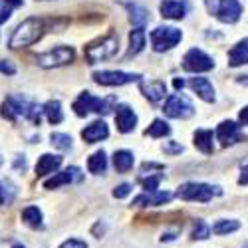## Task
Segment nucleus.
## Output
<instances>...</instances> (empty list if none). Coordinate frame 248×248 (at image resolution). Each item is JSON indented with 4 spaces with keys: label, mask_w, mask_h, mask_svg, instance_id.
<instances>
[{
    "label": "nucleus",
    "mask_w": 248,
    "mask_h": 248,
    "mask_svg": "<svg viewBox=\"0 0 248 248\" xmlns=\"http://www.w3.org/2000/svg\"><path fill=\"white\" fill-rule=\"evenodd\" d=\"M159 8L163 18H171V20H181L189 12V4L185 0H163Z\"/></svg>",
    "instance_id": "nucleus-14"
},
{
    "label": "nucleus",
    "mask_w": 248,
    "mask_h": 248,
    "mask_svg": "<svg viewBox=\"0 0 248 248\" xmlns=\"http://www.w3.org/2000/svg\"><path fill=\"white\" fill-rule=\"evenodd\" d=\"M238 185H248V165L242 167V173L238 177Z\"/></svg>",
    "instance_id": "nucleus-40"
},
{
    "label": "nucleus",
    "mask_w": 248,
    "mask_h": 248,
    "mask_svg": "<svg viewBox=\"0 0 248 248\" xmlns=\"http://www.w3.org/2000/svg\"><path fill=\"white\" fill-rule=\"evenodd\" d=\"M209 236H211L209 224H204L202 220H197L195 231H193V238H195V240H204V238H209Z\"/></svg>",
    "instance_id": "nucleus-34"
},
{
    "label": "nucleus",
    "mask_w": 248,
    "mask_h": 248,
    "mask_svg": "<svg viewBox=\"0 0 248 248\" xmlns=\"http://www.w3.org/2000/svg\"><path fill=\"white\" fill-rule=\"evenodd\" d=\"M60 248H88V244H86L84 240H78V238H70V240H66L64 244H62Z\"/></svg>",
    "instance_id": "nucleus-36"
},
{
    "label": "nucleus",
    "mask_w": 248,
    "mask_h": 248,
    "mask_svg": "<svg viewBox=\"0 0 248 248\" xmlns=\"http://www.w3.org/2000/svg\"><path fill=\"white\" fill-rule=\"evenodd\" d=\"M215 68V62L209 54H204L199 48H191L183 58V70L185 72H193V74H201V72H209Z\"/></svg>",
    "instance_id": "nucleus-9"
},
{
    "label": "nucleus",
    "mask_w": 248,
    "mask_h": 248,
    "mask_svg": "<svg viewBox=\"0 0 248 248\" xmlns=\"http://www.w3.org/2000/svg\"><path fill=\"white\" fill-rule=\"evenodd\" d=\"M133 163H135V157H133L131 151L121 149V151H115L113 153V167L119 173H127L133 167Z\"/></svg>",
    "instance_id": "nucleus-22"
},
{
    "label": "nucleus",
    "mask_w": 248,
    "mask_h": 248,
    "mask_svg": "<svg viewBox=\"0 0 248 248\" xmlns=\"http://www.w3.org/2000/svg\"><path fill=\"white\" fill-rule=\"evenodd\" d=\"M206 8L224 24H234L242 16V6L238 0H206Z\"/></svg>",
    "instance_id": "nucleus-4"
},
{
    "label": "nucleus",
    "mask_w": 248,
    "mask_h": 248,
    "mask_svg": "<svg viewBox=\"0 0 248 248\" xmlns=\"http://www.w3.org/2000/svg\"><path fill=\"white\" fill-rule=\"evenodd\" d=\"M81 179H84V175H81V171H79L78 167H68L66 171H62V173H58L56 177L48 179V181L44 183V187H46V189H58L60 185H68V183H79Z\"/></svg>",
    "instance_id": "nucleus-15"
},
{
    "label": "nucleus",
    "mask_w": 248,
    "mask_h": 248,
    "mask_svg": "<svg viewBox=\"0 0 248 248\" xmlns=\"http://www.w3.org/2000/svg\"><path fill=\"white\" fill-rule=\"evenodd\" d=\"M18 115L30 119L34 125H40V109L34 101L22 97V95H10L2 103V117L14 121Z\"/></svg>",
    "instance_id": "nucleus-1"
},
{
    "label": "nucleus",
    "mask_w": 248,
    "mask_h": 248,
    "mask_svg": "<svg viewBox=\"0 0 248 248\" xmlns=\"http://www.w3.org/2000/svg\"><path fill=\"white\" fill-rule=\"evenodd\" d=\"M88 169H90V173H93V175L106 173V169H108V157H106V153H103V151H95V153L88 159Z\"/></svg>",
    "instance_id": "nucleus-27"
},
{
    "label": "nucleus",
    "mask_w": 248,
    "mask_h": 248,
    "mask_svg": "<svg viewBox=\"0 0 248 248\" xmlns=\"http://www.w3.org/2000/svg\"><path fill=\"white\" fill-rule=\"evenodd\" d=\"M4 4H10V6H22V0H2Z\"/></svg>",
    "instance_id": "nucleus-42"
},
{
    "label": "nucleus",
    "mask_w": 248,
    "mask_h": 248,
    "mask_svg": "<svg viewBox=\"0 0 248 248\" xmlns=\"http://www.w3.org/2000/svg\"><path fill=\"white\" fill-rule=\"evenodd\" d=\"M74 60V50L70 46H58L52 48L44 54H38L36 56V64L42 66V68H60V66H66Z\"/></svg>",
    "instance_id": "nucleus-8"
},
{
    "label": "nucleus",
    "mask_w": 248,
    "mask_h": 248,
    "mask_svg": "<svg viewBox=\"0 0 248 248\" xmlns=\"http://www.w3.org/2000/svg\"><path fill=\"white\" fill-rule=\"evenodd\" d=\"M0 72H2V74H8V76H14V74H16V68L10 64L8 60H0Z\"/></svg>",
    "instance_id": "nucleus-37"
},
{
    "label": "nucleus",
    "mask_w": 248,
    "mask_h": 248,
    "mask_svg": "<svg viewBox=\"0 0 248 248\" xmlns=\"http://www.w3.org/2000/svg\"><path fill=\"white\" fill-rule=\"evenodd\" d=\"M22 220L32 226V229H44V222H42V211L38 206H26L22 211Z\"/></svg>",
    "instance_id": "nucleus-25"
},
{
    "label": "nucleus",
    "mask_w": 248,
    "mask_h": 248,
    "mask_svg": "<svg viewBox=\"0 0 248 248\" xmlns=\"http://www.w3.org/2000/svg\"><path fill=\"white\" fill-rule=\"evenodd\" d=\"M163 151H165V153H181V151H183V145H177V143L169 141L167 145L163 147Z\"/></svg>",
    "instance_id": "nucleus-39"
},
{
    "label": "nucleus",
    "mask_w": 248,
    "mask_h": 248,
    "mask_svg": "<svg viewBox=\"0 0 248 248\" xmlns=\"http://www.w3.org/2000/svg\"><path fill=\"white\" fill-rule=\"evenodd\" d=\"M42 111L46 113V117H48V121L52 123V125H56V123H60L62 119H64V113H62V106H60L58 99H50L46 106H44Z\"/></svg>",
    "instance_id": "nucleus-28"
},
{
    "label": "nucleus",
    "mask_w": 248,
    "mask_h": 248,
    "mask_svg": "<svg viewBox=\"0 0 248 248\" xmlns=\"http://www.w3.org/2000/svg\"><path fill=\"white\" fill-rule=\"evenodd\" d=\"M143 48H145V30L135 28L129 34V52H127V56H137Z\"/></svg>",
    "instance_id": "nucleus-26"
},
{
    "label": "nucleus",
    "mask_w": 248,
    "mask_h": 248,
    "mask_svg": "<svg viewBox=\"0 0 248 248\" xmlns=\"http://www.w3.org/2000/svg\"><path fill=\"white\" fill-rule=\"evenodd\" d=\"M50 143H52L54 147L62 149V151L72 149V137L66 135V133H52V135H50Z\"/></svg>",
    "instance_id": "nucleus-31"
},
{
    "label": "nucleus",
    "mask_w": 248,
    "mask_h": 248,
    "mask_svg": "<svg viewBox=\"0 0 248 248\" xmlns=\"http://www.w3.org/2000/svg\"><path fill=\"white\" fill-rule=\"evenodd\" d=\"M183 86H185L183 79H175V88H177V90H183Z\"/></svg>",
    "instance_id": "nucleus-43"
},
{
    "label": "nucleus",
    "mask_w": 248,
    "mask_h": 248,
    "mask_svg": "<svg viewBox=\"0 0 248 248\" xmlns=\"http://www.w3.org/2000/svg\"><path fill=\"white\" fill-rule=\"evenodd\" d=\"M108 135H109V129L106 125V121H93L92 125H88L81 131V137H84L86 143H97L101 139H106Z\"/></svg>",
    "instance_id": "nucleus-17"
},
{
    "label": "nucleus",
    "mask_w": 248,
    "mask_h": 248,
    "mask_svg": "<svg viewBox=\"0 0 248 248\" xmlns=\"http://www.w3.org/2000/svg\"><path fill=\"white\" fill-rule=\"evenodd\" d=\"M127 10H129V20L137 26V28H143V24L149 20V12H147V8L145 6H141V4H137V2H129L127 4Z\"/></svg>",
    "instance_id": "nucleus-24"
},
{
    "label": "nucleus",
    "mask_w": 248,
    "mask_h": 248,
    "mask_svg": "<svg viewBox=\"0 0 248 248\" xmlns=\"http://www.w3.org/2000/svg\"><path fill=\"white\" fill-rule=\"evenodd\" d=\"M131 189H133V187H131L129 183H123V185H119V187L113 189V197H115V199H125V197L131 193Z\"/></svg>",
    "instance_id": "nucleus-35"
},
{
    "label": "nucleus",
    "mask_w": 248,
    "mask_h": 248,
    "mask_svg": "<svg viewBox=\"0 0 248 248\" xmlns=\"http://www.w3.org/2000/svg\"><path fill=\"white\" fill-rule=\"evenodd\" d=\"M244 248H248V246H244Z\"/></svg>",
    "instance_id": "nucleus-46"
},
{
    "label": "nucleus",
    "mask_w": 248,
    "mask_h": 248,
    "mask_svg": "<svg viewBox=\"0 0 248 248\" xmlns=\"http://www.w3.org/2000/svg\"><path fill=\"white\" fill-rule=\"evenodd\" d=\"M113 99H99V97H93L90 92H84V93H79V97L74 101V111H76V115H79V117H86L90 111H93V113H109L111 111V103Z\"/></svg>",
    "instance_id": "nucleus-6"
},
{
    "label": "nucleus",
    "mask_w": 248,
    "mask_h": 248,
    "mask_svg": "<svg viewBox=\"0 0 248 248\" xmlns=\"http://www.w3.org/2000/svg\"><path fill=\"white\" fill-rule=\"evenodd\" d=\"M171 201V193L167 191H151V193H143L139 197L133 199L135 206H157V204H165Z\"/></svg>",
    "instance_id": "nucleus-16"
},
{
    "label": "nucleus",
    "mask_w": 248,
    "mask_h": 248,
    "mask_svg": "<svg viewBox=\"0 0 248 248\" xmlns=\"http://www.w3.org/2000/svg\"><path fill=\"white\" fill-rule=\"evenodd\" d=\"M145 133H147L149 137H165V135H169V133H171V127H169L163 119H155L151 125L147 127Z\"/></svg>",
    "instance_id": "nucleus-30"
},
{
    "label": "nucleus",
    "mask_w": 248,
    "mask_h": 248,
    "mask_svg": "<svg viewBox=\"0 0 248 248\" xmlns=\"http://www.w3.org/2000/svg\"><path fill=\"white\" fill-rule=\"evenodd\" d=\"M181 30L173 28V26H159L151 32V46L155 52H165L171 50L173 46H177L181 42Z\"/></svg>",
    "instance_id": "nucleus-7"
},
{
    "label": "nucleus",
    "mask_w": 248,
    "mask_h": 248,
    "mask_svg": "<svg viewBox=\"0 0 248 248\" xmlns=\"http://www.w3.org/2000/svg\"><path fill=\"white\" fill-rule=\"evenodd\" d=\"M229 64L232 68L242 66V64H248V38L240 40V42L229 52Z\"/></svg>",
    "instance_id": "nucleus-21"
},
{
    "label": "nucleus",
    "mask_w": 248,
    "mask_h": 248,
    "mask_svg": "<svg viewBox=\"0 0 248 248\" xmlns=\"http://www.w3.org/2000/svg\"><path fill=\"white\" fill-rule=\"evenodd\" d=\"M238 81H240V84H248V76H242V78H238Z\"/></svg>",
    "instance_id": "nucleus-44"
},
{
    "label": "nucleus",
    "mask_w": 248,
    "mask_h": 248,
    "mask_svg": "<svg viewBox=\"0 0 248 248\" xmlns=\"http://www.w3.org/2000/svg\"><path fill=\"white\" fill-rule=\"evenodd\" d=\"M240 229V222L238 220H226V218H222V220H217V224L213 226V232L215 234H229V232H234V231H238Z\"/></svg>",
    "instance_id": "nucleus-29"
},
{
    "label": "nucleus",
    "mask_w": 248,
    "mask_h": 248,
    "mask_svg": "<svg viewBox=\"0 0 248 248\" xmlns=\"http://www.w3.org/2000/svg\"><path fill=\"white\" fill-rule=\"evenodd\" d=\"M117 48H119V38L115 34H108L103 38L93 40L92 44L86 46L88 64H95V62H101V60H109L111 56H115Z\"/></svg>",
    "instance_id": "nucleus-3"
},
{
    "label": "nucleus",
    "mask_w": 248,
    "mask_h": 248,
    "mask_svg": "<svg viewBox=\"0 0 248 248\" xmlns=\"http://www.w3.org/2000/svg\"><path fill=\"white\" fill-rule=\"evenodd\" d=\"M165 115H169L173 119H187L195 113V108H193V103L181 95V93H173L167 97V101H165V108H163Z\"/></svg>",
    "instance_id": "nucleus-10"
},
{
    "label": "nucleus",
    "mask_w": 248,
    "mask_h": 248,
    "mask_svg": "<svg viewBox=\"0 0 248 248\" xmlns=\"http://www.w3.org/2000/svg\"><path fill=\"white\" fill-rule=\"evenodd\" d=\"M189 86H191V90L201 97V99H204V101H215V88H213V84L206 78H193L191 81H189Z\"/></svg>",
    "instance_id": "nucleus-18"
},
{
    "label": "nucleus",
    "mask_w": 248,
    "mask_h": 248,
    "mask_svg": "<svg viewBox=\"0 0 248 248\" xmlns=\"http://www.w3.org/2000/svg\"><path fill=\"white\" fill-rule=\"evenodd\" d=\"M60 165H62V157L50 155V153L42 155L36 163V177H46L48 173H54Z\"/></svg>",
    "instance_id": "nucleus-19"
},
{
    "label": "nucleus",
    "mask_w": 248,
    "mask_h": 248,
    "mask_svg": "<svg viewBox=\"0 0 248 248\" xmlns=\"http://www.w3.org/2000/svg\"><path fill=\"white\" fill-rule=\"evenodd\" d=\"M161 181H163V175H149V177H141V179H139L141 187L145 189L147 193L157 191V187H159V183H161Z\"/></svg>",
    "instance_id": "nucleus-32"
},
{
    "label": "nucleus",
    "mask_w": 248,
    "mask_h": 248,
    "mask_svg": "<svg viewBox=\"0 0 248 248\" xmlns=\"http://www.w3.org/2000/svg\"><path fill=\"white\" fill-rule=\"evenodd\" d=\"M217 139L222 143V145H232V143H238L242 139L240 127L236 125L234 121H222L218 129H217Z\"/></svg>",
    "instance_id": "nucleus-13"
},
{
    "label": "nucleus",
    "mask_w": 248,
    "mask_h": 248,
    "mask_svg": "<svg viewBox=\"0 0 248 248\" xmlns=\"http://www.w3.org/2000/svg\"><path fill=\"white\" fill-rule=\"evenodd\" d=\"M141 76L139 74H127V72H95L93 74V81L99 86H125L131 84V81H137Z\"/></svg>",
    "instance_id": "nucleus-11"
},
{
    "label": "nucleus",
    "mask_w": 248,
    "mask_h": 248,
    "mask_svg": "<svg viewBox=\"0 0 248 248\" xmlns=\"http://www.w3.org/2000/svg\"><path fill=\"white\" fill-rule=\"evenodd\" d=\"M12 248H24V246H20V244H14V246H12Z\"/></svg>",
    "instance_id": "nucleus-45"
},
{
    "label": "nucleus",
    "mask_w": 248,
    "mask_h": 248,
    "mask_svg": "<svg viewBox=\"0 0 248 248\" xmlns=\"http://www.w3.org/2000/svg\"><path fill=\"white\" fill-rule=\"evenodd\" d=\"M14 195H16V189L12 187L10 183H0V204H8V202H12V199H14Z\"/></svg>",
    "instance_id": "nucleus-33"
},
{
    "label": "nucleus",
    "mask_w": 248,
    "mask_h": 248,
    "mask_svg": "<svg viewBox=\"0 0 248 248\" xmlns=\"http://www.w3.org/2000/svg\"><path fill=\"white\" fill-rule=\"evenodd\" d=\"M8 18H10V6L4 4V2H0V24H4Z\"/></svg>",
    "instance_id": "nucleus-38"
},
{
    "label": "nucleus",
    "mask_w": 248,
    "mask_h": 248,
    "mask_svg": "<svg viewBox=\"0 0 248 248\" xmlns=\"http://www.w3.org/2000/svg\"><path fill=\"white\" fill-rule=\"evenodd\" d=\"M238 119L244 123V125H248V106L240 109V113H238Z\"/></svg>",
    "instance_id": "nucleus-41"
},
{
    "label": "nucleus",
    "mask_w": 248,
    "mask_h": 248,
    "mask_svg": "<svg viewBox=\"0 0 248 248\" xmlns=\"http://www.w3.org/2000/svg\"><path fill=\"white\" fill-rule=\"evenodd\" d=\"M42 32H44V22L42 20L28 18L14 30V34L10 38V48L18 50V48H28V46L36 44L40 40V36H42Z\"/></svg>",
    "instance_id": "nucleus-2"
},
{
    "label": "nucleus",
    "mask_w": 248,
    "mask_h": 248,
    "mask_svg": "<svg viewBox=\"0 0 248 248\" xmlns=\"http://www.w3.org/2000/svg\"><path fill=\"white\" fill-rule=\"evenodd\" d=\"M115 125L119 133H131L137 125V115L129 106H119L115 111Z\"/></svg>",
    "instance_id": "nucleus-12"
},
{
    "label": "nucleus",
    "mask_w": 248,
    "mask_h": 248,
    "mask_svg": "<svg viewBox=\"0 0 248 248\" xmlns=\"http://www.w3.org/2000/svg\"><path fill=\"white\" fill-rule=\"evenodd\" d=\"M195 147H197L199 151H202L204 155H211V153L215 151V147H213V131H209V129H199V131L195 133Z\"/></svg>",
    "instance_id": "nucleus-23"
},
{
    "label": "nucleus",
    "mask_w": 248,
    "mask_h": 248,
    "mask_svg": "<svg viewBox=\"0 0 248 248\" xmlns=\"http://www.w3.org/2000/svg\"><path fill=\"white\" fill-rule=\"evenodd\" d=\"M222 191L218 187H211L204 183H185L177 189V197L183 201H199V202H209L215 195H220Z\"/></svg>",
    "instance_id": "nucleus-5"
},
{
    "label": "nucleus",
    "mask_w": 248,
    "mask_h": 248,
    "mask_svg": "<svg viewBox=\"0 0 248 248\" xmlns=\"http://www.w3.org/2000/svg\"><path fill=\"white\" fill-rule=\"evenodd\" d=\"M141 92L145 93V97L149 99V101H153V103H157V101H161L163 97H165V93H167V86L163 84V81H143L141 84Z\"/></svg>",
    "instance_id": "nucleus-20"
}]
</instances>
